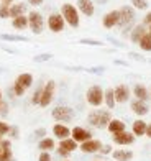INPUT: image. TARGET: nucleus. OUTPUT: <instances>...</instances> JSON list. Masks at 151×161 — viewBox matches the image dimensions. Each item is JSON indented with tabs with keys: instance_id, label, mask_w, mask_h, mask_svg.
<instances>
[{
	"instance_id": "obj_1",
	"label": "nucleus",
	"mask_w": 151,
	"mask_h": 161,
	"mask_svg": "<svg viewBox=\"0 0 151 161\" xmlns=\"http://www.w3.org/2000/svg\"><path fill=\"white\" fill-rule=\"evenodd\" d=\"M87 120L95 128H107L112 120V115L110 110H92L87 117Z\"/></svg>"
},
{
	"instance_id": "obj_2",
	"label": "nucleus",
	"mask_w": 151,
	"mask_h": 161,
	"mask_svg": "<svg viewBox=\"0 0 151 161\" xmlns=\"http://www.w3.org/2000/svg\"><path fill=\"white\" fill-rule=\"evenodd\" d=\"M61 15L64 18V21L69 25V26H73V28H77L79 26V13H77V8L74 5H71V3H64L61 7Z\"/></svg>"
},
{
	"instance_id": "obj_3",
	"label": "nucleus",
	"mask_w": 151,
	"mask_h": 161,
	"mask_svg": "<svg viewBox=\"0 0 151 161\" xmlns=\"http://www.w3.org/2000/svg\"><path fill=\"white\" fill-rule=\"evenodd\" d=\"M85 100L92 107H100L104 104V91L100 86H90L85 92Z\"/></svg>"
},
{
	"instance_id": "obj_4",
	"label": "nucleus",
	"mask_w": 151,
	"mask_h": 161,
	"mask_svg": "<svg viewBox=\"0 0 151 161\" xmlns=\"http://www.w3.org/2000/svg\"><path fill=\"white\" fill-rule=\"evenodd\" d=\"M54 91H56V82H54V80H48V82L43 86L41 100H40V105H41V107H48V105L53 102Z\"/></svg>"
},
{
	"instance_id": "obj_5",
	"label": "nucleus",
	"mask_w": 151,
	"mask_h": 161,
	"mask_svg": "<svg viewBox=\"0 0 151 161\" xmlns=\"http://www.w3.org/2000/svg\"><path fill=\"white\" fill-rule=\"evenodd\" d=\"M28 26L31 28V31L35 35H40L43 31V28H45V20H43L40 12H30V15H28Z\"/></svg>"
},
{
	"instance_id": "obj_6",
	"label": "nucleus",
	"mask_w": 151,
	"mask_h": 161,
	"mask_svg": "<svg viewBox=\"0 0 151 161\" xmlns=\"http://www.w3.org/2000/svg\"><path fill=\"white\" fill-rule=\"evenodd\" d=\"M51 115H53V119L57 120V122H69V120H73L74 112H73V108H71V107L59 105V107H56L54 110L51 112Z\"/></svg>"
},
{
	"instance_id": "obj_7",
	"label": "nucleus",
	"mask_w": 151,
	"mask_h": 161,
	"mask_svg": "<svg viewBox=\"0 0 151 161\" xmlns=\"http://www.w3.org/2000/svg\"><path fill=\"white\" fill-rule=\"evenodd\" d=\"M118 12H120V18H118V25L117 26H128L135 20V10H133V7L125 5V7H121Z\"/></svg>"
},
{
	"instance_id": "obj_8",
	"label": "nucleus",
	"mask_w": 151,
	"mask_h": 161,
	"mask_svg": "<svg viewBox=\"0 0 151 161\" xmlns=\"http://www.w3.org/2000/svg\"><path fill=\"white\" fill-rule=\"evenodd\" d=\"M64 25H66V21H64V18H62L61 13H53V15H49V18H48V28H49L53 33L62 31Z\"/></svg>"
},
{
	"instance_id": "obj_9",
	"label": "nucleus",
	"mask_w": 151,
	"mask_h": 161,
	"mask_svg": "<svg viewBox=\"0 0 151 161\" xmlns=\"http://www.w3.org/2000/svg\"><path fill=\"white\" fill-rule=\"evenodd\" d=\"M113 94H115V102H118V104H125V102L130 100V87L127 84H118L113 89Z\"/></svg>"
},
{
	"instance_id": "obj_10",
	"label": "nucleus",
	"mask_w": 151,
	"mask_h": 161,
	"mask_svg": "<svg viewBox=\"0 0 151 161\" xmlns=\"http://www.w3.org/2000/svg\"><path fill=\"white\" fill-rule=\"evenodd\" d=\"M71 138L76 142V143H84L92 138V133L89 130H85L84 127H74L71 130Z\"/></svg>"
},
{
	"instance_id": "obj_11",
	"label": "nucleus",
	"mask_w": 151,
	"mask_h": 161,
	"mask_svg": "<svg viewBox=\"0 0 151 161\" xmlns=\"http://www.w3.org/2000/svg\"><path fill=\"white\" fill-rule=\"evenodd\" d=\"M133 142H135V135L130 133V131H120V133H115L113 135V143H117L120 146L132 145Z\"/></svg>"
},
{
	"instance_id": "obj_12",
	"label": "nucleus",
	"mask_w": 151,
	"mask_h": 161,
	"mask_svg": "<svg viewBox=\"0 0 151 161\" xmlns=\"http://www.w3.org/2000/svg\"><path fill=\"white\" fill-rule=\"evenodd\" d=\"M102 148V142L95 140V138H90V140L81 143V151L84 153H99Z\"/></svg>"
},
{
	"instance_id": "obj_13",
	"label": "nucleus",
	"mask_w": 151,
	"mask_h": 161,
	"mask_svg": "<svg viewBox=\"0 0 151 161\" xmlns=\"http://www.w3.org/2000/svg\"><path fill=\"white\" fill-rule=\"evenodd\" d=\"M118 18H120V12L118 10H112L109 13H105V17L102 20V25L105 28H113L118 25Z\"/></svg>"
},
{
	"instance_id": "obj_14",
	"label": "nucleus",
	"mask_w": 151,
	"mask_h": 161,
	"mask_svg": "<svg viewBox=\"0 0 151 161\" xmlns=\"http://www.w3.org/2000/svg\"><path fill=\"white\" fill-rule=\"evenodd\" d=\"M0 148H2V153H0V161H15V159H13V155H12V143H10V140H2Z\"/></svg>"
},
{
	"instance_id": "obj_15",
	"label": "nucleus",
	"mask_w": 151,
	"mask_h": 161,
	"mask_svg": "<svg viewBox=\"0 0 151 161\" xmlns=\"http://www.w3.org/2000/svg\"><path fill=\"white\" fill-rule=\"evenodd\" d=\"M133 96L136 100H141V102H146L149 100V92L146 89V86H143V84H135L133 87Z\"/></svg>"
},
{
	"instance_id": "obj_16",
	"label": "nucleus",
	"mask_w": 151,
	"mask_h": 161,
	"mask_svg": "<svg viewBox=\"0 0 151 161\" xmlns=\"http://www.w3.org/2000/svg\"><path fill=\"white\" fill-rule=\"evenodd\" d=\"M77 7L85 17H92L94 15V2L92 0H77Z\"/></svg>"
},
{
	"instance_id": "obj_17",
	"label": "nucleus",
	"mask_w": 151,
	"mask_h": 161,
	"mask_svg": "<svg viewBox=\"0 0 151 161\" xmlns=\"http://www.w3.org/2000/svg\"><path fill=\"white\" fill-rule=\"evenodd\" d=\"M53 133H54V136L59 138V140H64V138L71 136V130L64 125V123H56L53 127Z\"/></svg>"
},
{
	"instance_id": "obj_18",
	"label": "nucleus",
	"mask_w": 151,
	"mask_h": 161,
	"mask_svg": "<svg viewBox=\"0 0 151 161\" xmlns=\"http://www.w3.org/2000/svg\"><path fill=\"white\" fill-rule=\"evenodd\" d=\"M146 33H148V30H146L145 25H136L133 30H132V33H130V40H132L133 43H140V40H141Z\"/></svg>"
},
{
	"instance_id": "obj_19",
	"label": "nucleus",
	"mask_w": 151,
	"mask_h": 161,
	"mask_svg": "<svg viewBox=\"0 0 151 161\" xmlns=\"http://www.w3.org/2000/svg\"><path fill=\"white\" fill-rule=\"evenodd\" d=\"M132 110L136 114V115H140V117H143V115H146L148 114V105H146V102H141V100H132Z\"/></svg>"
},
{
	"instance_id": "obj_20",
	"label": "nucleus",
	"mask_w": 151,
	"mask_h": 161,
	"mask_svg": "<svg viewBox=\"0 0 151 161\" xmlns=\"http://www.w3.org/2000/svg\"><path fill=\"white\" fill-rule=\"evenodd\" d=\"M15 82L26 91L28 87H31V84H33V76L30 74V72H23V74H18V77L15 79Z\"/></svg>"
},
{
	"instance_id": "obj_21",
	"label": "nucleus",
	"mask_w": 151,
	"mask_h": 161,
	"mask_svg": "<svg viewBox=\"0 0 151 161\" xmlns=\"http://www.w3.org/2000/svg\"><path fill=\"white\" fill-rule=\"evenodd\" d=\"M115 161H130L133 159V151L132 150H115L112 153Z\"/></svg>"
},
{
	"instance_id": "obj_22",
	"label": "nucleus",
	"mask_w": 151,
	"mask_h": 161,
	"mask_svg": "<svg viewBox=\"0 0 151 161\" xmlns=\"http://www.w3.org/2000/svg\"><path fill=\"white\" fill-rule=\"evenodd\" d=\"M107 128H109V131L112 135H115V133H120V131H125V123L118 119H112Z\"/></svg>"
},
{
	"instance_id": "obj_23",
	"label": "nucleus",
	"mask_w": 151,
	"mask_h": 161,
	"mask_svg": "<svg viewBox=\"0 0 151 161\" xmlns=\"http://www.w3.org/2000/svg\"><path fill=\"white\" fill-rule=\"evenodd\" d=\"M146 127H148L146 122L135 120V122H133V131H132V133H133L135 136H143V135L146 133Z\"/></svg>"
},
{
	"instance_id": "obj_24",
	"label": "nucleus",
	"mask_w": 151,
	"mask_h": 161,
	"mask_svg": "<svg viewBox=\"0 0 151 161\" xmlns=\"http://www.w3.org/2000/svg\"><path fill=\"white\" fill-rule=\"evenodd\" d=\"M25 12H26V5L21 3V2L10 5V17H12V18H17V17L25 15Z\"/></svg>"
},
{
	"instance_id": "obj_25",
	"label": "nucleus",
	"mask_w": 151,
	"mask_h": 161,
	"mask_svg": "<svg viewBox=\"0 0 151 161\" xmlns=\"http://www.w3.org/2000/svg\"><path fill=\"white\" fill-rule=\"evenodd\" d=\"M59 148H62V150H66L67 153H73L74 150H77V143L73 140V138H64V140H61L59 142Z\"/></svg>"
},
{
	"instance_id": "obj_26",
	"label": "nucleus",
	"mask_w": 151,
	"mask_h": 161,
	"mask_svg": "<svg viewBox=\"0 0 151 161\" xmlns=\"http://www.w3.org/2000/svg\"><path fill=\"white\" fill-rule=\"evenodd\" d=\"M104 102H105V105L109 107L110 110L115 107V104H117V102H115V94H113V89H110V87L104 92Z\"/></svg>"
},
{
	"instance_id": "obj_27",
	"label": "nucleus",
	"mask_w": 151,
	"mask_h": 161,
	"mask_svg": "<svg viewBox=\"0 0 151 161\" xmlns=\"http://www.w3.org/2000/svg\"><path fill=\"white\" fill-rule=\"evenodd\" d=\"M54 146H56V143H54L53 138H43L38 143V148L41 151H48V153H49V150H54Z\"/></svg>"
},
{
	"instance_id": "obj_28",
	"label": "nucleus",
	"mask_w": 151,
	"mask_h": 161,
	"mask_svg": "<svg viewBox=\"0 0 151 161\" xmlns=\"http://www.w3.org/2000/svg\"><path fill=\"white\" fill-rule=\"evenodd\" d=\"M12 25H13V28H17V30H25V28L28 26V17L21 15V17H17V18H13Z\"/></svg>"
},
{
	"instance_id": "obj_29",
	"label": "nucleus",
	"mask_w": 151,
	"mask_h": 161,
	"mask_svg": "<svg viewBox=\"0 0 151 161\" xmlns=\"http://www.w3.org/2000/svg\"><path fill=\"white\" fill-rule=\"evenodd\" d=\"M138 45H140V48H141L143 51H151V35L146 33V35L140 40Z\"/></svg>"
},
{
	"instance_id": "obj_30",
	"label": "nucleus",
	"mask_w": 151,
	"mask_h": 161,
	"mask_svg": "<svg viewBox=\"0 0 151 161\" xmlns=\"http://www.w3.org/2000/svg\"><path fill=\"white\" fill-rule=\"evenodd\" d=\"M0 40H3V41H28L26 36H21V35H0Z\"/></svg>"
},
{
	"instance_id": "obj_31",
	"label": "nucleus",
	"mask_w": 151,
	"mask_h": 161,
	"mask_svg": "<svg viewBox=\"0 0 151 161\" xmlns=\"http://www.w3.org/2000/svg\"><path fill=\"white\" fill-rule=\"evenodd\" d=\"M0 18H10V5L0 3Z\"/></svg>"
},
{
	"instance_id": "obj_32",
	"label": "nucleus",
	"mask_w": 151,
	"mask_h": 161,
	"mask_svg": "<svg viewBox=\"0 0 151 161\" xmlns=\"http://www.w3.org/2000/svg\"><path fill=\"white\" fill-rule=\"evenodd\" d=\"M132 5L136 10H146L148 8V0H132Z\"/></svg>"
},
{
	"instance_id": "obj_33",
	"label": "nucleus",
	"mask_w": 151,
	"mask_h": 161,
	"mask_svg": "<svg viewBox=\"0 0 151 161\" xmlns=\"http://www.w3.org/2000/svg\"><path fill=\"white\" fill-rule=\"evenodd\" d=\"M41 92H43V87H38L36 91H35L33 97H31V102L35 105H40V100H41Z\"/></svg>"
},
{
	"instance_id": "obj_34",
	"label": "nucleus",
	"mask_w": 151,
	"mask_h": 161,
	"mask_svg": "<svg viewBox=\"0 0 151 161\" xmlns=\"http://www.w3.org/2000/svg\"><path fill=\"white\" fill-rule=\"evenodd\" d=\"M81 43H82V45H90V46H102V45H104L102 41H99V40H90V38H82Z\"/></svg>"
},
{
	"instance_id": "obj_35",
	"label": "nucleus",
	"mask_w": 151,
	"mask_h": 161,
	"mask_svg": "<svg viewBox=\"0 0 151 161\" xmlns=\"http://www.w3.org/2000/svg\"><path fill=\"white\" fill-rule=\"evenodd\" d=\"M51 58H53V54L45 53V54H38V56H35V58H33V61H35V63H43V61H49Z\"/></svg>"
},
{
	"instance_id": "obj_36",
	"label": "nucleus",
	"mask_w": 151,
	"mask_h": 161,
	"mask_svg": "<svg viewBox=\"0 0 151 161\" xmlns=\"http://www.w3.org/2000/svg\"><path fill=\"white\" fill-rule=\"evenodd\" d=\"M8 131H10V125H8V123H5V122L0 120V136L8 135Z\"/></svg>"
},
{
	"instance_id": "obj_37",
	"label": "nucleus",
	"mask_w": 151,
	"mask_h": 161,
	"mask_svg": "<svg viewBox=\"0 0 151 161\" xmlns=\"http://www.w3.org/2000/svg\"><path fill=\"white\" fill-rule=\"evenodd\" d=\"M13 94L20 97V96H23V94H25V89H23L21 86H18L17 82H13Z\"/></svg>"
},
{
	"instance_id": "obj_38",
	"label": "nucleus",
	"mask_w": 151,
	"mask_h": 161,
	"mask_svg": "<svg viewBox=\"0 0 151 161\" xmlns=\"http://www.w3.org/2000/svg\"><path fill=\"white\" fill-rule=\"evenodd\" d=\"M38 161H53V158L48 151H41L40 156H38Z\"/></svg>"
},
{
	"instance_id": "obj_39",
	"label": "nucleus",
	"mask_w": 151,
	"mask_h": 161,
	"mask_svg": "<svg viewBox=\"0 0 151 161\" xmlns=\"http://www.w3.org/2000/svg\"><path fill=\"white\" fill-rule=\"evenodd\" d=\"M112 151V146L110 145H102V148H100L99 153H104V155H109V153Z\"/></svg>"
},
{
	"instance_id": "obj_40",
	"label": "nucleus",
	"mask_w": 151,
	"mask_h": 161,
	"mask_svg": "<svg viewBox=\"0 0 151 161\" xmlns=\"http://www.w3.org/2000/svg\"><path fill=\"white\" fill-rule=\"evenodd\" d=\"M143 25H145V26L149 25V26H151V12L145 15V18H143Z\"/></svg>"
},
{
	"instance_id": "obj_41",
	"label": "nucleus",
	"mask_w": 151,
	"mask_h": 161,
	"mask_svg": "<svg viewBox=\"0 0 151 161\" xmlns=\"http://www.w3.org/2000/svg\"><path fill=\"white\" fill-rule=\"evenodd\" d=\"M8 135H12L13 138H18V128H17V127H10Z\"/></svg>"
},
{
	"instance_id": "obj_42",
	"label": "nucleus",
	"mask_w": 151,
	"mask_h": 161,
	"mask_svg": "<svg viewBox=\"0 0 151 161\" xmlns=\"http://www.w3.org/2000/svg\"><path fill=\"white\" fill-rule=\"evenodd\" d=\"M57 155L62 156V158H67V156H69V153H67L66 150H62V148H57Z\"/></svg>"
},
{
	"instance_id": "obj_43",
	"label": "nucleus",
	"mask_w": 151,
	"mask_h": 161,
	"mask_svg": "<svg viewBox=\"0 0 151 161\" xmlns=\"http://www.w3.org/2000/svg\"><path fill=\"white\" fill-rule=\"evenodd\" d=\"M102 71H104V68H90L89 69V72H94V74H102Z\"/></svg>"
},
{
	"instance_id": "obj_44",
	"label": "nucleus",
	"mask_w": 151,
	"mask_h": 161,
	"mask_svg": "<svg viewBox=\"0 0 151 161\" xmlns=\"http://www.w3.org/2000/svg\"><path fill=\"white\" fill-rule=\"evenodd\" d=\"M28 2H30V5H33V7H38V5L43 3V0H28Z\"/></svg>"
},
{
	"instance_id": "obj_45",
	"label": "nucleus",
	"mask_w": 151,
	"mask_h": 161,
	"mask_svg": "<svg viewBox=\"0 0 151 161\" xmlns=\"http://www.w3.org/2000/svg\"><path fill=\"white\" fill-rule=\"evenodd\" d=\"M35 133H36L38 136H45V135H46V130H45V128H40V130L35 131Z\"/></svg>"
},
{
	"instance_id": "obj_46",
	"label": "nucleus",
	"mask_w": 151,
	"mask_h": 161,
	"mask_svg": "<svg viewBox=\"0 0 151 161\" xmlns=\"http://www.w3.org/2000/svg\"><path fill=\"white\" fill-rule=\"evenodd\" d=\"M130 56H132V58H135V59H138V61H145V59H143V56L136 54V53H130Z\"/></svg>"
},
{
	"instance_id": "obj_47",
	"label": "nucleus",
	"mask_w": 151,
	"mask_h": 161,
	"mask_svg": "<svg viewBox=\"0 0 151 161\" xmlns=\"http://www.w3.org/2000/svg\"><path fill=\"white\" fill-rule=\"evenodd\" d=\"M145 135H148V136L151 138V123H149V125L146 127V133H145Z\"/></svg>"
},
{
	"instance_id": "obj_48",
	"label": "nucleus",
	"mask_w": 151,
	"mask_h": 161,
	"mask_svg": "<svg viewBox=\"0 0 151 161\" xmlns=\"http://www.w3.org/2000/svg\"><path fill=\"white\" fill-rule=\"evenodd\" d=\"M12 2H13V0H2V3H8V5H10Z\"/></svg>"
},
{
	"instance_id": "obj_49",
	"label": "nucleus",
	"mask_w": 151,
	"mask_h": 161,
	"mask_svg": "<svg viewBox=\"0 0 151 161\" xmlns=\"http://www.w3.org/2000/svg\"><path fill=\"white\" fill-rule=\"evenodd\" d=\"M0 107H2V91H0Z\"/></svg>"
},
{
	"instance_id": "obj_50",
	"label": "nucleus",
	"mask_w": 151,
	"mask_h": 161,
	"mask_svg": "<svg viewBox=\"0 0 151 161\" xmlns=\"http://www.w3.org/2000/svg\"><path fill=\"white\" fill-rule=\"evenodd\" d=\"M148 33H149V35H151V26H149V31H148Z\"/></svg>"
},
{
	"instance_id": "obj_51",
	"label": "nucleus",
	"mask_w": 151,
	"mask_h": 161,
	"mask_svg": "<svg viewBox=\"0 0 151 161\" xmlns=\"http://www.w3.org/2000/svg\"><path fill=\"white\" fill-rule=\"evenodd\" d=\"M0 143H2V136H0Z\"/></svg>"
},
{
	"instance_id": "obj_52",
	"label": "nucleus",
	"mask_w": 151,
	"mask_h": 161,
	"mask_svg": "<svg viewBox=\"0 0 151 161\" xmlns=\"http://www.w3.org/2000/svg\"><path fill=\"white\" fill-rule=\"evenodd\" d=\"M0 153H2V148H0Z\"/></svg>"
},
{
	"instance_id": "obj_53",
	"label": "nucleus",
	"mask_w": 151,
	"mask_h": 161,
	"mask_svg": "<svg viewBox=\"0 0 151 161\" xmlns=\"http://www.w3.org/2000/svg\"><path fill=\"white\" fill-rule=\"evenodd\" d=\"M64 161H69V159H64Z\"/></svg>"
},
{
	"instance_id": "obj_54",
	"label": "nucleus",
	"mask_w": 151,
	"mask_h": 161,
	"mask_svg": "<svg viewBox=\"0 0 151 161\" xmlns=\"http://www.w3.org/2000/svg\"><path fill=\"white\" fill-rule=\"evenodd\" d=\"M95 161H99V159H95Z\"/></svg>"
}]
</instances>
